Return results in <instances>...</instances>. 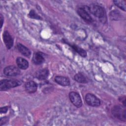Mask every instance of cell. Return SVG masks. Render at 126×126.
I'll return each instance as SVG.
<instances>
[{"label":"cell","mask_w":126,"mask_h":126,"mask_svg":"<svg viewBox=\"0 0 126 126\" xmlns=\"http://www.w3.org/2000/svg\"><path fill=\"white\" fill-rule=\"evenodd\" d=\"M113 116L116 118L123 122L126 121V112L125 106L122 105H115L111 109Z\"/></svg>","instance_id":"1"},{"label":"cell","mask_w":126,"mask_h":126,"mask_svg":"<svg viewBox=\"0 0 126 126\" xmlns=\"http://www.w3.org/2000/svg\"><path fill=\"white\" fill-rule=\"evenodd\" d=\"M21 84L19 80L16 79H3L0 81V90L7 91L13 88L16 87Z\"/></svg>","instance_id":"2"},{"label":"cell","mask_w":126,"mask_h":126,"mask_svg":"<svg viewBox=\"0 0 126 126\" xmlns=\"http://www.w3.org/2000/svg\"><path fill=\"white\" fill-rule=\"evenodd\" d=\"M86 103L92 107H98L100 105V100L94 94L88 93L86 94L85 97Z\"/></svg>","instance_id":"3"},{"label":"cell","mask_w":126,"mask_h":126,"mask_svg":"<svg viewBox=\"0 0 126 126\" xmlns=\"http://www.w3.org/2000/svg\"><path fill=\"white\" fill-rule=\"evenodd\" d=\"M89 11L97 18H102L104 15V10L103 8L97 5L93 4L88 7Z\"/></svg>","instance_id":"4"},{"label":"cell","mask_w":126,"mask_h":126,"mask_svg":"<svg viewBox=\"0 0 126 126\" xmlns=\"http://www.w3.org/2000/svg\"><path fill=\"white\" fill-rule=\"evenodd\" d=\"M69 98L71 103L76 107L80 108L82 106L81 98L77 92H71L69 94Z\"/></svg>","instance_id":"5"},{"label":"cell","mask_w":126,"mask_h":126,"mask_svg":"<svg viewBox=\"0 0 126 126\" xmlns=\"http://www.w3.org/2000/svg\"><path fill=\"white\" fill-rule=\"evenodd\" d=\"M4 74L8 77H15L20 73V69L14 65H9L5 67L3 69Z\"/></svg>","instance_id":"6"},{"label":"cell","mask_w":126,"mask_h":126,"mask_svg":"<svg viewBox=\"0 0 126 126\" xmlns=\"http://www.w3.org/2000/svg\"><path fill=\"white\" fill-rule=\"evenodd\" d=\"M86 8L85 7H79L77 9V13L85 21L88 22H91L93 21V19L90 14L89 13V8L88 6H87Z\"/></svg>","instance_id":"7"},{"label":"cell","mask_w":126,"mask_h":126,"mask_svg":"<svg viewBox=\"0 0 126 126\" xmlns=\"http://www.w3.org/2000/svg\"><path fill=\"white\" fill-rule=\"evenodd\" d=\"M3 40L7 49H10L13 45V39L7 31L3 33Z\"/></svg>","instance_id":"8"},{"label":"cell","mask_w":126,"mask_h":126,"mask_svg":"<svg viewBox=\"0 0 126 126\" xmlns=\"http://www.w3.org/2000/svg\"><path fill=\"white\" fill-rule=\"evenodd\" d=\"M49 74V70L47 68H43L37 71L35 73V77L40 80H43L47 79Z\"/></svg>","instance_id":"9"},{"label":"cell","mask_w":126,"mask_h":126,"mask_svg":"<svg viewBox=\"0 0 126 126\" xmlns=\"http://www.w3.org/2000/svg\"><path fill=\"white\" fill-rule=\"evenodd\" d=\"M45 61V58L43 54L40 52H37L33 54L32 57L33 63L37 65L41 64Z\"/></svg>","instance_id":"10"},{"label":"cell","mask_w":126,"mask_h":126,"mask_svg":"<svg viewBox=\"0 0 126 126\" xmlns=\"http://www.w3.org/2000/svg\"><path fill=\"white\" fill-rule=\"evenodd\" d=\"M55 81L58 84L63 86H67L70 85V82L68 77L63 76H56L54 78Z\"/></svg>","instance_id":"11"},{"label":"cell","mask_w":126,"mask_h":126,"mask_svg":"<svg viewBox=\"0 0 126 126\" xmlns=\"http://www.w3.org/2000/svg\"><path fill=\"white\" fill-rule=\"evenodd\" d=\"M25 88L26 91L28 93L30 94H32L35 93L37 91V85L36 83L34 81H30L25 84Z\"/></svg>","instance_id":"12"},{"label":"cell","mask_w":126,"mask_h":126,"mask_svg":"<svg viewBox=\"0 0 126 126\" xmlns=\"http://www.w3.org/2000/svg\"><path fill=\"white\" fill-rule=\"evenodd\" d=\"M16 63L18 67L22 69H26L29 67V62L22 57H18L17 58Z\"/></svg>","instance_id":"13"},{"label":"cell","mask_w":126,"mask_h":126,"mask_svg":"<svg viewBox=\"0 0 126 126\" xmlns=\"http://www.w3.org/2000/svg\"><path fill=\"white\" fill-rule=\"evenodd\" d=\"M17 47L18 51L24 56L27 57H29L31 54L30 50L25 46L23 45L21 43H18L17 45Z\"/></svg>","instance_id":"14"},{"label":"cell","mask_w":126,"mask_h":126,"mask_svg":"<svg viewBox=\"0 0 126 126\" xmlns=\"http://www.w3.org/2000/svg\"><path fill=\"white\" fill-rule=\"evenodd\" d=\"M69 45L76 52H77L78 54H79L82 57H86L87 56V52L84 49H82L81 48L78 47V46H77L76 45H75V44H69Z\"/></svg>","instance_id":"15"},{"label":"cell","mask_w":126,"mask_h":126,"mask_svg":"<svg viewBox=\"0 0 126 126\" xmlns=\"http://www.w3.org/2000/svg\"><path fill=\"white\" fill-rule=\"evenodd\" d=\"M74 79L80 83H87L88 80L87 78L82 73H78L74 76Z\"/></svg>","instance_id":"16"},{"label":"cell","mask_w":126,"mask_h":126,"mask_svg":"<svg viewBox=\"0 0 126 126\" xmlns=\"http://www.w3.org/2000/svg\"><path fill=\"white\" fill-rule=\"evenodd\" d=\"M113 2L117 7L124 11H126V1L125 0H114Z\"/></svg>","instance_id":"17"},{"label":"cell","mask_w":126,"mask_h":126,"mask_svg":"<svg viewBox=\"0 0 126 126\" xmlns=\"http://www.w3.org/2000/svg\"><path fill=\"white\" fill-rule=\"evenodd\" d=\"M29 16L32 19H41V18L40 16L37 14V13L35 12V11L33 10H32L30 11L29 14Z\"/></svg>","instance_id":"18"},{"label":"cell","mask_w":126,"mask_h":126,"mask_svg":"<svg viewBox=\"0 0 126 126\" xmlns=\"http://www.w3.org/2000/svg\"><path fill=\"white\" fill-rule=\"evenodd\" d=\"M7 121H8V118L6 117H4L3 118H1L0 119V126L3 125L5 123H6Z\"/></svg>","instance_id":"19"},{"label":"cell","mask_w":126,"mask_h":126,"mask_svg":"<svg viewBox=\"0 0 126 126\" xmlns=\"http://www.w3.org/2000/svg\"><path fill=\"white\" fill-rule=\"evenodd\" d=\"M8 109V108L7 106L1 107L0 108V113H5L6 112H7Z\"/></svg>","instance_id":"20"},{"label":"cell","mask_w":126,"mask_h":126,"mask_svg":"<svg viewBox=\"0 0 126 126\" xmlns=\"http://www.w3.org/2000/svg\"><path fill=\"white\" fill-rule=\"evenodd\" d=\"M119 100H120V102H121L122 103L123 102L124 105L125 106H126V104H125L126 97H125V96H120V97L119 98Z\"/></svg>","instance_id":"21"},{"label":"cell","mask_w":126,"mask_h":126,"mask_svg":"<svg viewBox=\"0 0 126 126\" xmlns=\"http://www.w3.org/2000/svg\"><path fill=\"white\" fill-rule=\"evenodd\" d=\"M0 21H1V26H0V28H1L2 26V25H3V18L2 17V15L1 14H0Z\"/></svg>","instance_id":"22"}]
</instances>
